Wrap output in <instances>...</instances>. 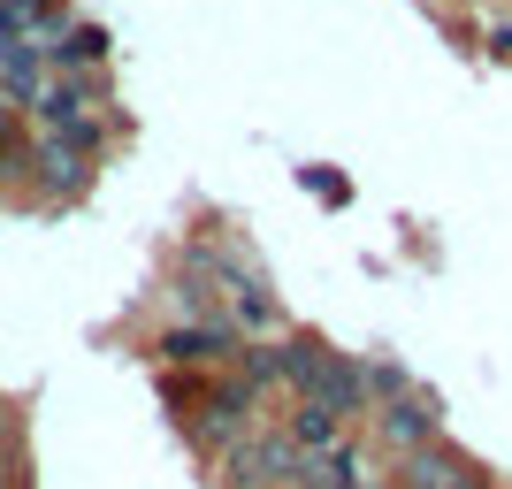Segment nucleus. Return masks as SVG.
<instances>
[{
    "label": "nucleus",
    "mask_w": 512,
    "mask_h": 489,
    "mask_svg": "<svg viewBox=\"0 0 512 489\" xmlns=\"http://www.w3.org/2000/svg\"><path fill=\"white\" fill-rule=\"evenodd\" d=\"M222 482L230 489H314V459L268 428V436H245V444L222 451Z\"/></svg>",
    "instance_id": "1"
},
{
    "label": "nucleus",
    "mask_w": 512,
    "mask_h": 489,
    "mask_svg": "<svg viewBox=\"0 0 512 489\" xmlns=\"http://www.w3.org/2000/svg\"><path fill=\"white\" fill-rule=\"evenodd\" d=\"M398 489H490V474L451 444H421L398 459Z\"/></svg>",
    "instance_id": "2"
},
{
    "label": "nucleus",
    "mask_w": 512,
    "mask_h": 489,
    "mask_svg": "<svg viewBox=\"0 0 512 489\" xmlns=\"http://www.w3.org/2000/svg\"><path fill=\"white\" fill-rule=\"evenodd\" d=\"M161 360H169V367H230L237 360L230 314H222V321H176V329H161Z\"/></svg>",
    "instance_id": "3"
},
{
    "label": "nucleus",
    "mask_w": 512,
    "mask_h": 489,
    "mask_svg": "<svg viewBox=\"0 0 512 489\" xmlns=\"http://www.w3.org/2000/svg\"><path fill=\"white\" fill-rule=\"evenodd\" d=\"M375 421H383V444L406 459V451L436 444V421H444V413H436L428 390H406V398H383V405H375Z\"/></svg>",
    "instance_id": "4"
},
{
    "label": "nucleus",
    "mask_w": 512,
    "mask_h": 489,
    "mask_svg": "<svg viewBox=\"0 0 512 489\" xmlns=\"http://www.w3.org/2000/svg\"><path fill=\"white\" fill-rule=\"evenodd\" d=\"M314 398L329 405L337 421L367 413V405H375V390H367V360H360V352H329V360H321V383H314Z\"/></svg>",
    "instance_id": "5"
},
{
    "label": "nucleus",
    "mask_w": 512,
    "mask_h": 489,
    "mask_svg": "<svg viewBox=\"0 0 512 489\" xmlns=\"http://www.w3.org/2000/svg\"><path fill=\"white\" fill-rule=\"evenodd\" d=\"M31 169H39V184L54 199H77L92 184V153H77L69 138H39V146H31Z\"/></svg>",
    "instance_id": "6"
},
{
    "label": "nucleus",
    "mask_w": 512,
    "mask_h": 489,
    "mask_svg": "<svg viewBox=\"0 0 512 489\" xmlns=\"http://www.w3.org/2000/svg\"><path fill=\"white\" fill-rule=\"evenodd\" d=\"M230 329H260V337H276L283 329V306L268 298V283L260 276H245V268H230Z\"/></svg>",
    "instance_id": "7"
},
{
    "label": "nucleus",
    "mask_w": 512,
    "mask_h": 489,
    "mask_svg": "<svg viewBox=\"0 0 512 489\" xmlns=\"http://www.w3.org/2000/svg\"><path fill=\"white\" fill-rule=\"evenodd\" d=\"M283 436H291L306 459H329V451L344 444V421H337V413H329L321 398H299V413H291V428H283Z\"/></svg>",
    "instance_id": "8"
},
{
    "label": "nucleus",
    "mask_w": 512,
    "mask_h": 489,
    "mask_svg": "<svg viewBox=\"0 0 512 489\" xmlns=\"http://www.w3.org/2000/svg\"><path fill=\"white\" fill-rule=\"evenodd\" d=\"M321 360H329V344H321V337H276V367H283V383L299 390V398H314Z\"/></svg>",
    "instance_id": "9"
},
{
    "label": "nucleus",
    "mask_w": 512,
    "mask_h": 489,
    "mask_svg": "<svg viewBox=\"0 0 512 489\" xmlns=\"http://www.w3.org/2000/svg\"><path fill=\"white\" fill-rule=\"evenodd\" d=\"M0 92L16 107H31L39 100V46L23 39V46H0Z\"/></svg>",
    "instance_id": "10"
},
{
    "label": "nucleus",
    "mask_w": 512,
    "mask_h": 489,
    "mask_svg": "<svg viewBox=\"0 0 512 489\" xmlns=\"http://www.w3.org/2000/svg\"><path fill=\"white\" fill-rule=\"evenodd\" d=\"M46 54H54L62 69H92V62H107V31H100V23H69Z\"/></svg>",
    "instance_id": "11"
},
{
    "label": "nucleus",
    "mask_w": 512,
    "mask_h": 489,
    "mask_svg": "<svg viewBox=\"0 0 512 489\" xmlns=\"http://www.w3.org/2000/svg\"><path fill=\"white\" fill-rule=\"evenodd\" d=\"M299 176H306V192H314V199H329V207H337V199H352V184H344L337 169H299Z\"/></svg>",
    "instance_id": "12"
},
{
    "label": "nucleus",
    "mask_w": 512,
    "mask_h": 489,
    "mask_svg": "<svg viewBox=\"0 0 512 489\" xmlns=\"http://www.w3.org/2000/svg\"><path fill=\"white\" fill-rule=\"evenodd\" d=\"M497 54H512V23H497Z\"/></svg>",
    "instance_id": "13"
},
{
    "label": "nucleus",
    "mask_w": 512,
    "mask_h": 489,
    "mask_svg": "<svg viewBox=\"0 0 512 489\" xmlns=\"http://www.w3.org/2000/svg\"><path fill=\"white\" fill-rule=\"evenodd\" d=\"M8 467H16V459H0V489H16V474H8Z\"/></svg>",
    "instance_id": "14"
}]
</instances>
